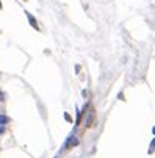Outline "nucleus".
Here are the masks:
<instances>
[{
    "label": "nucleus",
    "instance_id": "f257e3e1",
    "mask_svg": "<svg viewBox=\"0 0 155 158\" xmlns=\"http://www.w3.org/2000/svg\"><path fill=\"white\" fill-rule=\"evenodd\" d=\"M27 17H28V20H30V24H31V27H33V28H36V30H38V22L35 20V17L31 16V14H28V13H27Z\"/></svg>",
    "mask_w": 155,
    "mask_h": 158
},
{
    "label": "nucleus",
    "instance_id": "f03ea898",
    "mask_svg": "<svg viewBox=\"0 0 155 158\" xmlns=\"http://www.w3.org/2000/svg\"><path fill=\"white\" fill-rule=\"evenodd\" d=\"M8 121L10 119H8L6 116H0V124H5V122H8Z\"/></svg>",
    "mask_w": 155,
    "mask_h": 158
},
{
    "label": "nucleus",
    "instance_id": "7ed1b4c3",
    "mask_svg": "<svg viewBox=\"0 0 155 158\" xmlns=\"http://www.w3.org/2000/svg\"><path fill=\"white\" fill-rule=\"evenodd\" d=\"M2 132H3V128H0V133H2Z\"/></svg>",
    "mask_w": 155,
    "mask_h": 158
},
{
    "label": "nucleus",
    "instance_id": "20e7f679",
    "mask_svg": "<svg viewBox=\"0 0 155 158\" xmlns=\"http://www.w3.org/2000/svg\"><path fill=\"white\" fill-rule=\"evenodd\" d=\"M0 8H2V3H0Z\"/></svg>",
    "mask_w": 155,
    "mask_h": 158
}]
</instances>
